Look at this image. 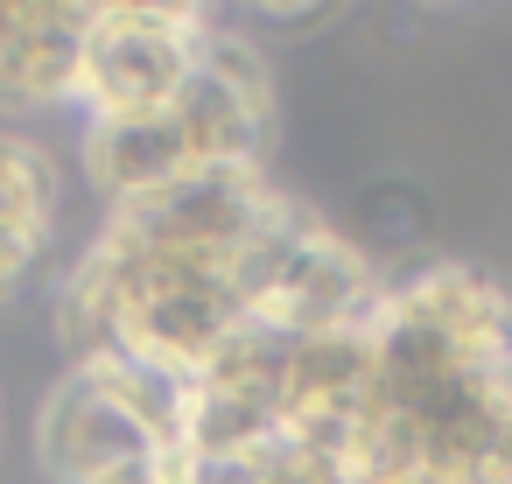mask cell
I'll list each match as a JSON object with an SVG mask.
<instances>
[{"mask_svg": "<svg viewBox=\"0 0 512 484\" xmlns=\"http://www.w3.org/2000/svg\"><path fill=\"white\" fill-rule=\"evenodd\" d=\"M267 134H274V92L267 71L246 43L211 36L197 78L148 120H85V176L106 197V211L232 176V169H267Z\"/></svg>", "mask_w": 512, "mask_h": 484, "instance_id": "cell-1", "label": "cell"}, {"mask_svg": "<svg viewBox=\"0 0 512 484\" xmlns=\"http://www.w3.org/2000/svg\"><path fill=\"white\" fill-rule=\"evenodd\" d=\"M183 435V379L148 372L134 358L71 365V379L43 400V470L57 484H99L141 463L176 456Z\"/></svg>", "mask_w": 512, "mask_h": 484, "instance_id": "cell-2", "label": "cell"}, {"mask_svg": "<svg viewBox=\"0 0 512 484\" xmlns=\"http://www.w3.org/2000/svg\"><path fill=\"white\" fill-rule=\"evenodd\" d=\"M218 22L204 8H92L78 106L85 120H148L204 64Z\"/></svg>", "mask_w": 512, "mask_h": 484, "instance_id": "cell-3", "label": "cell"}, {"mask_svg": "<svg viewBox=\"0 0 512 484\" xmlns=\"http://www.w3.org/2000/svg\"><path fill=\"white\" fill-rule=\"evenodd\" d=\"M92 8H0V120L78 106Z\"/></svg>", "mask_w": 512, "mask_h": 484, "instance_id": "cell-4", "label": "cell"}, {"mask_svg": "<svg viewBox=\"0 0 512 484\" xmlns=\"http://www.w3.org/2000/svg\"><path fill=\"white\" fill-rule=\"evenodd\" d=\"M64 232V169L36 134L0 127V295L50 267Z\"/></svg>", "mask_w": 512, "mask_h": 484, "instance_id": "cell-5", "label": "cell"}, {"mask_svg": "<svg viewBox=\"0 0 512 484\" xmlns=\"http://www.w3.org/2000/svg\"><path fill=\"white\" fill-rule=\"evenodd\" d=\"M253 484H351V470L281 435V442H267V449L253 456Z\"/></svg>", "mask_w": 512, "mask_h": 484, "instance_id": "cell-6", "label": "cell"}, {"mask_svg": "<svg viewBox=\"0 0 512 484\" xmlns=\"http://www.w3.org/2000/svg\"><path fill=\"white\" fill-rule=\"evenodd\" d=\"M99 484H176V456L141 463V470H120V477H99Z\"/></svg>", "mask_w": 512, "mask_h": 484, "instance_id": "cell-7", "label": "cell"}, {"mask_svg": "<svg viewBox=\"0 0 512 484\" xmlns=\"http://www.w3.org/2000/svg\"><path fill=\"white\" fill-rule=\"evenodd\" d=\"M358 484H442V477H428V470H379V477H358Z\"/></svg>", "mask_w": 512, "mask_h": 484, "instance_id": "cell-8", "label": "cell"}]
</instances>
